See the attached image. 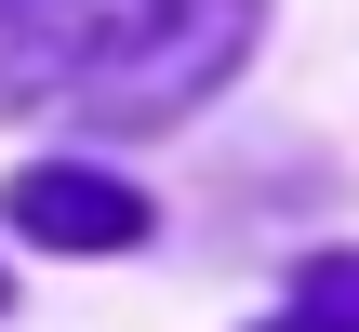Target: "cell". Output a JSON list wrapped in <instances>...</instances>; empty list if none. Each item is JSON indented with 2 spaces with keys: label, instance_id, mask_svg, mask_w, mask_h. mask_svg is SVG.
<instances>
[{
  "label": "cell",
  "instance_id": "cell-1",
  "mask_svg": "<svg viewBox=\"0 0 359 332\" xmlns=\"http://www.w3.org/2000/svg\"><path fill=\"white\" fill-rule=\"evenodd\" d=\"M253 40V0H0V106L173 120Z\"/></svg>",
  "mask_w": 359,
  "mask_h": 332
},
{
  "label": "cell",
  "instance_id": "cell-2",
  "mask_svg": "<svg viewBox=\"0 0 359 332\" xmlns=\"http://www.w3.org/2000/svg\"><path fill=\"white\" fill-rule=\"evenodd\" d=\"M13 226L53 240V253H133L147 240V200L120 173H93V160H27L13 173Z\"/></svg>",
  "mask_w": 359,
  "mask_h": 332
},
{
  "label": "cell",
  "instance_id": "cell-3",
  "mask_svg": "<svg viewBox=\"0 0 359 332\" xmlns=\"http://www.w3.org/2000/svg\"><path fill=\"white\" fill-rule=\"evenodd\" d=\"M266 332H359V253H320L293 279V319H266Z\"/></svg>",
  "mask_w": 359,
  "mask_h": 332
}]
</instances>
